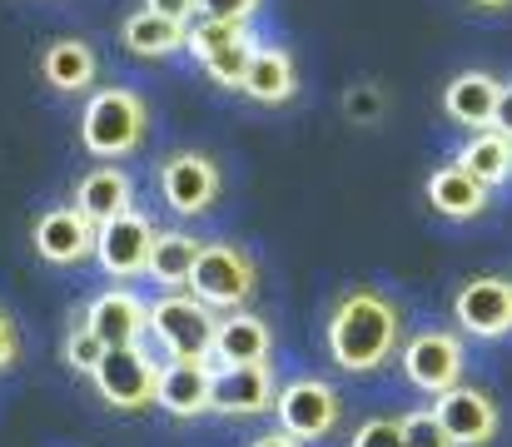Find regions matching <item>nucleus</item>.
I'll return each instance as SVG.
<instances>
[{
  "label": "nucleus",
  "mask_w": 512,
  "mask_h": 447,
  "mask_svg": "<svg viewBox=\"0 0 512 447\" xmlns=\"http://www.w3.org/2000/svg\"><path fill=\"white\" fill-rule=\"evenodd\" d=\"M413 318L408 303L383 284H348L324 313V358L343 378H378L398 363Z\"/></svg>",
  "instance_id": "nucleus-1"
},
{
  "label": "nucleus",
  "mask_w": 512,
  "mask_h": 447,
  "mask_svg": "<svg viewBox=\"0 0 512 447\" xmlns=\"http://www.w3.org/2000/svg\"><path fill=\"white\" fill-rule=\"evenodd\" d=\"M150 100L130 85H100L95 95H85L80 110V149L100 164H120L130 154H140L150 140Z\"/></svg>",
  "instance_id": "nucleus-2"
},
{
  "label": "nucleus",
  "mask_w": 512,
  "mask_h": 447,
  "mask_svg": "<svg viewBox=\"0 0 512 447\" xmlns=\"http://www.w3.org/2000/svg\"><path fill=\"white\" fill-rule=\"evenodd\" d=\"M403 383L418 393V398H443L448 388L468 383V368H473V343L453 328V323H418L408 328L403 348H398V363Z\"/></svg>",
  "instance_id": "nucleus-3"
},
{
  "label": "nucleus",
  "mask_w": 512,
  "mask_h": 447,
  "mask_svg": "<svg viewBox=\"0 0 512 447\" xmlns=\"http://www.w3.org/2000/svg\"><path fill=\"white\" fill-rule=\"evenodd\" d=\"M184 294H194L219 318L224 313H244L264 294V269H259V259L244 244H234V239H204Z\"/></svg>",
  "instance_id": "nucleus-4"
},
{
  "label": "nucleus",
  "mask_w": 512,
  "mask_h": 447,
  "mask_svg": "<svg viewBox=\"0 0 512 447\" xmlns=\"http://www.w3.org/2000/svg\"><path fill=\"white\" fill-rule=\"evenodd\" d=\"M348 423V398L334 378H319V373H299V378H284L279 383V398H274V428L289 433L294 443L319 447L334 443Z\"/></svg>",
  "instance_id": "nucleus-5"
},
{
  "label": "nucleus",
  "mask_w": 512,
  "mask_h": 447,
  "mask_svg": "<svg viewBox=\"0 0 512 447\" xmlns=\"http://www.w3.org/2000/svg\"><path fill=\"white\" fill-rule=\"evenodd\" d=\"M214 333H219V313H209L194 294L174 289V294L150 298V333L145 338L155 343L160 363H189V358L209 363Z\"/></svg>",
  "instance_id": "nucleus-6"
},
{
  "label": "nucleus",
  "mask_w": 512,
  "mask_h": 447,
  "mask_svg": "<svg viewBox=\"0 0 512 447\" xmlns=\"http://www.w3.org/2000/svg\"><path fill=\"white\" fill-rule=\"evenodd\" d=\"M155 194H160V204L170 209L179 224L204 219L224 199V169L204 149H170L155 164Z\"/></svg>",
  "instance_id": "nucleus-7"
},
{
  "label": "nucleus",
  "mask_w": 512,
  "mask_h": 447,
  "mask_svg": "<svg viewBox=\"0 0 512 447\" xmlns=\"http://www.w3.org/2000/svg\"><path fill=\"white\" fill-rule=\"evenodd\" d=\"M155 378H160L155 348L135 343V348H105V358L90 373V388H95V398L110 413L135 418V413H150L155 408Z\"/></svg>",
  "instance_id": "nucleus-8"
},
{
  "label": "nucleus",
  "mask_w": 512,
  "mask_h": 447,
  "mask_svg": "<svg viewBox=\"0 0 512 447\" xmlns=\"http://www.w3.org/2000/svg\"><path fill=\"white\" fill-rule=\"evenodd\" d=\"M448 318L468 343H512V274H473L448 298Z\"/></svg>",
  "instance_id": "nucleus-9"
},
{
  "label": "nucleus",
  "mask_w": 512,
  "mask_h": 447,
  "mask_svg": "<svg viewBox=\"0 0 512 447\" xmlns=\"http://www.w3.org/2000/svg\"><path fill=\"white\" fill-rule=\"evenodd\" d=\"M259 50L249 25H224V20H194L184 30V55L219 85V90H239L249 55Z\"/></svg>",
  "instance_id": "nucleus-10"
},
{
  "label": "nucleus",
  "mask_w": 512,
  "mask_h": 447,
  "mask_svg": "<svg viewBox=\"0 0 512 447\" xmlns=\"http://www.w3.org/2000/svg\"><path fill=\"white\" fill-rule=\"evenodd\" d=\"M155 234H160L155 214L130 209V214H120V219H110V224L95 229V259H90V264H95L110 284H135V279H145Z\"/></svg>",
  "instance_id": "nucleus-11"
},
{
  "label": "nucleus",
  "mask_w": 512,
  "mask_h": 447,
  "mask_svg": "<svg viewBox=\"0 0 512 447\" xmlns=\"http://www.w3.org/2000/svg\"><path fill=\"white\" fill-rule=\"evenodd\" d=\"M30 249L45 269H85L95 259V224L65 199V204H50L35 214L30 224Z\"/></svg>",
  "instance_id": "nucleus-12"
},
{
  "label": "nucleus",
  "mask_w": 512,
  "mask_h": 447,
  "mask_svg": "<svg viewBox=\"0 0 512 447\" xmlns=\"http://www.w3.org/2000/svg\"><path fill=\"white\" fill-rule=\"evenodd\" d=\"M80 318L100 338V348H135L150 333V298L135 284H105L80 303Z\"/></svg>",
  "instance_id": "nucleus-13"
},
{
  "label": "nucleus",
  "mask_w": 512,
  "mask_h": 447,
  "mask_svg": "<svg viewBox=\"0 0 512 447\" xmlns=\"http://www.w3.org/2000/svg\"><path fill=\"white\" fill-rule=\"evenodd\" d=\"M428 408H433V418L448 428V438L458 447H498L503 443V403H498L488 388H478V383H458V388H448L443 398H433Z\"/></svg>",
  "instance_id": "nucleus-14"
},
{
  "label": "nucleus",
  "mask_w": 512,
  "mask_h": 447,
  "mask_svg": "<svg viewBox=\"0 0 512 447\" xmlns=\"http://www.w3.org/2000/svg\"><path fill=\"white\" fill-rule=\"evenodd\" d=\"M274 398H279V373H274V363L214 368V418H229V423L274 418Z\"/></svg>",
  "instance_id": "nucleus-15"
},
{
  "label": "nucleus",
  "mask_w": 512,
  "mask_h": 447,
  "mask_svg": "<svg viewBox=\"0 0 512 447\" xmlns=\"http://www.w3.org/2000/svg\"><path fill=\"white\" fill-rule=\"evenodd\" d=\"M35 70H40L45 90L60 95V100H80V95H95L100 90V50L90 40H75V35L50 40L35 55Z\"/></svg>",
  "instance_id": "nucleus-16"
},
{
  "label": "nucleus",
  "mask_w": 512,
  "mask_h": 447,
  "mask_svg": "<svg viewBox=\"0 0 512 447\" xmlns=\"http://www.w3.org/2000/svg\"><path fill=\"white\" fill-rule=\"evenodd\" d=\"M155 408L174 423H199L214 413V363L189 358V363H160L155 378Z\"/></svg>",
  "instance_id": "nucleus-17"
},
{
  "label": "nucleus",
  "mask_w": 512,
  "mask_h": 447,
  "mask_svg": "<svg viewBox=\"0 0 512 447\" xmlns=\"http://www.w3.org/2000/svg\"><path fill=\"white\" fill-rule=\"evenodd\" d=\"M70 204L100 229V224H110V219L140 209V179H135L125 164H90V169L75 179Z\"/></svg>",
  "instance_id": "nucleus-18"
},
{
  "label": "nucleus",
  "mask_w": 512,
  "mask_h": 447,
  "mask_svg": "<svg viewBox=\"0 0 512 447\" xmlns=\"http://www.w3.org/2000/svg\"><path fill=\"white\" fill-rule=\"evenodd\" d=\"M423 204H428L443 224H478V219L493 214L498 194L483 189L473 174H463L453 159H443V164L423 179Z\"/></svg>",
  "instance_id": "nucleus-19"
},
{
  "label": "nucleus",
  "mask_w": 512,
  "mask_h": 447,
  "mask_svg": "<svg viewBox=\"0 0 512 447\" xmlns=\"http://www.w3.org/2000/svg\"><path fill=\"white\" fill-rule=\"evenodd\" d=\"M299 60L284 50V45H259L254 55H249V65H244V80H239V90L234 95H244L249 105H259V110H284V105H294L299 100Z\"/></svg>",
  "instance_id": "nucleus-20"
},
{
  "label": "nucleus",
  "mask_w": 512,
  "mask_h": 447,
  "mask_svg": "<svg viewBox=\"0 0 512 447\" xmlns=\"http://www.w3.org/2000/svg\"><path fill=\"white\" fill-rule=\"evenodd\" d=\"M498 90H503V75L493 70H458L443 95H438V110L453 130L463 135H478V130H493V105H498Z\"/></svg>",
  "instance_id": "nucleus-21"
},
{
  "label": "nucleus",
  "mask_w": 512,
  "mask_h": 447,
  "mask_svg": "<svg viewBox=\"0 0 512 447\" xmlns=\"http://www.w3.org/2000/svg\"><path fill=\"white\" fill-rule=\"evenodd\" d=\"M274 323L259 313V308H244V313H224L219 318V333H214V353L209 363L214 368H244V363H274Z\"/></svg>",
  "instance_id": "nucleus-22"
},
{
  "label": "nucleus",
  "mask_w": 512,
  "mask_h": 447,
  "mask_svg": "<svg viewBox=\"0 0 512 447\" xmlns=\"http://www.w3.org/2000/svg\"><path fill=\"white\" fill-rule=\"evenodd\" d=\"M199 234H189L184 224H160V234H155V244H150V264H145V279L160 289V294H174V289H184L189 284V274H194V259H199Z\"/></svg>",
  "instance_id": "nucleus-23"
},
{
  "label": "nucleus",
  "mask_w": 512,
  "mask_h": 447,
  "mask_svg": "<svg viewBox=\"0 0 512 447\" xmlns=\"http://www.w3.org/2000/svg\"><path fill=\"white\" fill-rule=\"evenodd\" d=\"M453 164L463 174H473L483 189L503 194L512 189V140L498 130H478V135H463V145L453 149Z\"/></svg>",
  "instance_id": "nucleus-24"
},
{
  "label": "nucleus",
  "mask_w": 512,
  "mask_h": 447,
  "mask_svg": "<svg viewBox=\"0 0 512 447\" xmlns=\"http://www.w3.org/2000/svg\"><path fill=\"white\" fill-rule=\"evenodd\" d=\"M120 50L135 55V60H145V65L174 60L184 50V25H170V20H160V15H150L140 5V10H130L120 20Z\"/></svg>",
  "instance_id": "nucleus-25"
},
{
  "label": "nucleus",
  "mask_w": 512,
  "mask_h": 447,
  "mask_svg": "<svg viewBox=\"0 0 512 447\" xmlns=\"http://www.w3.org/2000/svg\"><path fill=\"white\" fill-rule=\"evenodd\" d=\"M100 358H105L100 338L85 328V318H80V313H70V318H65V333H60V363H65L75 378H90Z\"/></svg>",
  "instance_id": "nucleus-26"
},
{
  "label": "nucleus",
  "mask_w": 512,
  "mask_h": 447,
  "mask_svg": "<svg viewBox=\"0 0 512 447\" xmlns=\"http://www.w3.org/2000/svg\"><path fill=\"white\" fill-rule=\"evenodd\" d=\"M398 428H403V447H458L448 438V428L433 418V408L423 403V408H408V413H398Z\"/></svg>",
  "instance_id": "nucleus-27"
},
{
  "label": "nucleus",
  "mask_w": 512,
  "mask_h": 447,
  "mask_svg": "<svg viewBox=\"0 0 512 447\" xmlns=\"http://www.w3.org/2000/svg\"><path fill=\"white\" fill-rule=\"evenodd\" d=\"M343 447H403L398 413H368L363 423H353V433H348Z\"/></svg>",
  "instance_id": "nucleus-28"
},
{
  "label": "nucleus",
  "mask_w": 512,
  "mask_h": 447,
  "mask_svg": "<svg viewBox=\"0 0 512 447\" xmlns=\"http://www.w3.org/2000/svg\"><path fill=\"white\" fill-rule=\"evenodd\" d=\"M194 10H199V20H224V25H249L259 10H264V0H194Z\"/></svg>",
  "instance_id": "nucleus-29"
},
{
  "label": "nucleus",
  "mask_w": 512,
  "mask_h": 447,
  "mask_svg": "<svg viewBox=\"0 0 512 447\" xmlns=\"http://www.w3.org/2000/svg\"><path fill=\"white\" fill-rule=\"evenodd\" d=\"M20 358H25V333H20L15 313H10V308H0V373H10Z\"/></svg>",
  "instance_id": "nucleus-30"
},
{
  "label": "nucleus",
  "mask_w": 512,
  "mask_h": 447,
  "mask_svg": "<svg viewBox=\"0 0 512 447\" xmlns=\"http://www.w3.org/2000/svg\"><path fill=\"white\" fill-rule=\"evenodd\" d=\"M145 10H150V15H160V20H170V25H184V30L199 20L194 0H145Z\"/></svg>",
  "instance_id": "nucleus-31"
},
{
  "label": "nucleus",
  "mask_w": 512,
  "mask_h": 447,
  "mask_svg": "<svg viewBox=\"0 0 512 447\" xmlns=\"http://www.w3.org/2000/svg\"><path fill=\"white\" fill-rule=\"evenodd\" d=\"M493 130L512 140V80H503V90H498V105H493Z\"/></svg>",
  "instance_id": "nucleus-32"
},
{
  "label": "nucleus",
  "mask_w": 512,
  "mask_h": 447,
  "mask_svg": "<svg viewBox=\"0 0 512 447\" xmlns=\"http://www.w3.org/2000/svg\"><path fill=\"white\" fill-rule=\"evenodd\" d=\"M244 447H304V443H294L289 433H279V428H264V433H254Z\"/></svg>",
  "instance_id": "nucleus-33"
},
{
  "label": "nucleus",
  "mask_w": 512,
  "mask_h": 447,
  "mask_svg": "<svg viewBox=\"0 0 512 447\" xmlns=\"http://www.w3.org/2000/svg\"><path fill=\"white\" fill-rule=\"evenodd\" d=\"M468 10H483V15H503V10H512V0H463Z\"/></svg>",
  "instance_id": "nucleus-34"
}]
</instances>
